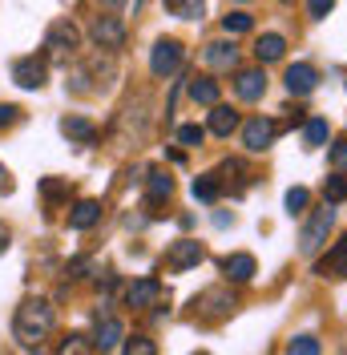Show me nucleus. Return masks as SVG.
Here are the masks:
<instances>
[{
	"label": "nucleus",
	"instance_id": "obj_24",
	"mask_svg": "<svg viewBox=\"0 0 347 355\" xmlns=\"http://www.w3.org/2000/svg\"><path fill=\"white\" fill-rule=\"evenodd\" d=\"M190 97H194L198 105H214L218 101V81H210V77H194V81H190Z\"/></svg>",
	"mask_w": 347,
	"mask_h": 355
},
{
	"label": "nucleus",
	"instance_id": "obj_33",
	"mask_svg": "<svg viewBox=\"0 0 347 355\" xmlns=\"http://www.w3.org/2000/svg\"><path fill=\"white\" fill-rule=\"evenodd\" d=\"M327 157H331L335 170H347V141H335V146L327 150Z\"/></svg>",
	"mask_w": 347,
	"mask_h": 355
},
{
	"label": "nucleus",
	"instance_id": "obj_21",
	"mask_svg": "<svg viewBox=\"0 0 347 355\" xmlns=\"http://www.w3.org/2000/svg\"><path fill=\"white\" fill-rule=\"evenodd\" d=\"M282 53H287V41H282L279 33H266L255 41V57H259V65H271V61H282Z\"/></svg>",
	"mask_w": 347,
	"mask_h": 355
},
{
	"label": "nucleus",
	"instance_id": "obj_7",
	"mask_svg": "<svg viewBox=\"0 0 347 355\" xmlns=\"http://www.w3.org/2000/svg\"><path fill=\"white\" fill-rule=\"evenodd\" d=\"M44 77H49V61H44V57H21V61L12 65V81L21 89H41Z\"/></svg>",
	"mask_w": 347,
	"mask_h": 355
},
{
	"label": "nucleus",
	"instance_id": "obj_8",
	"mask_svg": "<svg viewBox=\"0 0 347 355\" xmlns=\"http://www.w3.org/2000/svg\"><path fill=\"white\" fill-rule=\"evenodd\" d=\"M194 307L206 323H218V319H226V315L235 311V295H226V291H206L202 299H194Z\"/></svg>",
	"mask_w": 347,
	"mask_h": 355
},
{
	"label": "nucleus",
	"instance_id": "obj_30",
	"mask_svg": "<svg viewBox=\"0 0 347 355\" xmlns=\"http://www.w3.org/2000/svg\"><path fill=\"white\" fill-rule=\"evenodd\" d=\"M307 202H311V194H307L303 186H295V190H287V214H299Z\"/></svg>",
	"mask_w": 347,
	"mask_h": 355
},
{
	"label": "nucleus",
	"instance_id": "obj_14",
	"mask_svg": "<svg viewBox=\"0 0 347 355\" xmlns=\"http://www.w3.org/2000/svg\"><path fill=\"white\" fill-rule=\"evenodd\" d=\"M174 194V178L166 170H153L150 174V190H146V210L150 214H162V202Z\"/></svg>",
	"mask_w": 347,
	"mask_h": 355
},
{
	"label": "nucleus",
	"instance_id": "obj_12",
	"mask_svg": "<svg viewBox=\"0 0 347 355\" xmlns=\"http://www.w3.org/2000/svg\"><path fill=\"white\" fill-rule=\"evenodd\" d=\"M235 93H239L242 101H259L262 93H266V73L262 69H239L235 73Z\"/></svg>",
	"mask_w": 347,
	"mask_h": 355
},
{
	"label": "nucleus",
	"instance_id": "obj_37",
	"mask_svg": "<svg viewBox=\"0 0 347 355\" xmlns=\"http://www.w3.org/2000/svg\"><path fill=\"white\" fill-rule=\"evenodd\" d=\"M89 266H93L89 259H73V263L65 266V275H69V279H85V275H89Z\"/></svg>",
	"mask_w": 347,
	"mask_h": 355
},
{
	"label": "nucleus",
	"instance_id": "obj_29",
	"mask_svg": "<svg viewBox=\"0 0 347 355\" xmlns=\"http://www.w3.org/2000/svg\"><path fill=\"white\" fill-rule=\"evenodd\" d=\"M287 352H291V355H315V352H319V339H315V335H299V339H291V343H287Z\"/></svg>",
	"mask_w": 347,
	"mask_h": 355
},
{
	"label": "nucleus",
	"instance_id": "obj_41",
	"mask_svg": "<svg viewBox=\"0 0 347 355\" xmlns=\"http://www.w3.org/2000/svg\"><path fill=\"white\" fill-rule=\"evenodd\" d=\"M282 4H291V0H282Z\"/></svg>",
	"mask_w": 347,
	"mask_h": 355
},
{
	"label": "nucleus",
	"instance_id": "obj_39",
	"mask_svg": "<svg viewBox=\"0 0 347 355\" xmlns=\"http://www.w3.org/2000/svg\"><path fill=\"white\" fill-rule=\"evenodd\" d=\"M8 250V226H0V254Z\"/></svg>",
	"mask_w": 347,
	"mask_h": 355
},
{
	"label": "nucleus",
	"instance_id": "obj_13",
	"mask_svg": "<svg viewBox=\"0 0 347 355\" xmlns=\"http://www.w3.org/2000/svg\"><path fill=\"white\" fill-rule=\"evenodd\" d=\"M315 275H323V279H347V239L327 250V259L315 263Z\"/></svg>",
	"mask_w": 347,
	"mask_h": 355
},
{
	"label": "nucleus",
	"instance_id": "obj_38",
	"mask_svg": "<svg viewBox=\"0 0 347 355\" xmlns=\"http://www.w3.org/2000/svg\"><path fill=\"white\" fill-rule=\"evenodd\" d=\"M0 194H12V178H8L4 166H0Z\"/></svg>",
	"mask_w": 347,
	"mask_h": 355
},
{
	"label": "nucleus",
	"instance_id": "obj_18",
	"mask_svg": "<svg viewBox=\"0 0 347 355\" xmlns=\"http://www.w3.org/2000/svg\"><path fill=\"white\" fill-rule=\"evenodd\" d=\"M61 133L69 141H77V146H93L97 141V125L85 121V117H61Z\"/></svg>",
	"mask_w": 347,
	"mask_h": 355
},
{
	"label": "nucleus",
	"instance_id": "obj_35",
	"mask_svg": "<svg viewBox=\"0 0 347 355\" xmlns=\"http://www.w3.org/2000/svg\"><path fill=\"white\" fill-rule=\"evenodd\" d=\"M17 121H21V110L4 101V105H0V130H8V125H17Z\"/></svg>",
	"mask_w": 347,
	"mask_h": 355
},
{
	"label": "nucleus",
	"instance_id": "obj_19",
	"mask_svg": "<svg viewBox=\"0 0 347 355\" xmlns=\"http://www.w3.org/2000/svg\"><path fill=\"white\" fill-rule=\"evenodd\" d=\"M97 222H101V202H93V198L77 202V206L69 210V226H73V230H89V226H97Z\"/></svg>",
	"mask_w": 347,
	"mask_h": 355
},
{
	"label": "nucleus",
	"instance_id": "obj_16",
	"mask_svg": "<svg viewBox=\"0 0 347 355\" xmlns=\"http://www.w3.org/2000/svg\"><path fill=\"white\" fill-rule=\"evenodd\" d=\"M121 339H126V323L121 319H105V323H97L93 347L97 352H113V347H121Z\"/></svg>",
	"mask_w": 347,
	"mask_h": 355
},
{
	"label": "nucleus",
	"instance_id": "obj_22",
	"mask_svg": "<svg viewBox=\"0 0 347 355\" xmlns=\"http://www.w3.org/2000/svg\"><path fill=\"white\" fill-rule=\"evenodd\" d=\"M190 190H194L198 202H206V206H210V202L222 198V178H218V174H198Z\"/></svg>",
	"mask_w": 347,
	"mask_h": 355
},
{
	"label": "nucleus",
	"instance_id": "obj_2",
	"mask_svg": "<svg viewBox=\"0 0 347 355\" xmlns=\"http://www.w3.org/2000/svg\"><path fill=\"white\" fill-rule=\"evenodd\" d=\"M331 226H335V210H331V202H327L323 210H315V214L307 218L303 234H299V250H303V254H315V250H319V246L327 243Z\"/></svg>",
	"mask_w": 347,
	"mask_h": 355
},
{
	"label": "nucleus",
	"instance_id": "obj_25",
	"mask_svg": "<svg viewBox=\"0 0 347 355\" xmlns=\"http://www.w3.org/2000/svg\"><path fill=\"white\" fill-rule=\"evenodd\" d=\"M327 137H331V125H327L323 117H311V121L303 125V141L307 146H323Z\"/></svg>",
	"mask_w": 347,
	"mask_h": 355
},
{
	"label": "nucleus",
	"instance_id": "obj_10",
	"mask_svg": "<svg viewBox=\"0 0 347 355\" xmlns=\"http://www.w3.org/2000/svg\"><path fill=\"white\" fill-rule=\"evenodd\" d=\"M287 89L295 93V97H307V93H315V85H319V73H315V65H307V61H299V65H287Z\"/></svg>",
	"mask_w": 347,
	"mask_h": 355
},
{
	"label": "nucleus",
	"instance_id": "obj_6",
	"mask_svg": "<svg viewBox=\"0 0 347 355\" xmlns=\"http://www.w3.org/2000/svg\"><path fill=\"white\" fill-rule=\"evenodd\" d=\"M275 133H279V125H275L271 117H251L246 130H242V146H246L251 154H262V150H271Z\"/></svg>",
	"mask_w": 347,
	"mask_h": 355
},
{
	"label": "nucleus",
	"instance_id": "obj_26",
	"mask_svg": "<svg viewBox=\"0 0 347 355\" xmlns=\"http://www.w3.org/2000/svg\"><path fill=\"white\" fill-rule=\"evenodd\" d=\"M323 198L331 202V206H335V202H347V178L344 174H331L323 182Z\"/></svg>",
	"mask_w": 347,
	"mask_h": 355
},
{
	"label": "nucleus",
	"instance_id": "obj_32",
	"mask_svg": "<svg viewBox=\"0 0 347 355\" xmlns=\"http://www.w3.org/2000/svg\"><path fill=\"white\" fill-rule=\"evenodd\" d=\"M121 347H126V355H153V352H158L146 335H133L130 343H121Z\"/></svg>",
	"mask_w": 347,
	"mask_h": 355
},
{
	"label": "nucleus",
	"instance_id": "obj_40",
	"mask_svg": "<svg viewBox=\"0 0 347 355\" xmlns=\"http://www.w3.org/2000/svg\"><path fill=\"white\" fill-rule=\"evenodd\" d=\"M97 4H105V8H121L126 0H97Z\"/></svg>",
	"mask_w": 347,
	"mask_h": 355
},
{
	"label": "nucleus",
	"instance_id": "obj_20",
	"mask_svg": "<svg viewBox=\"0 0 347 355\" xmlns=\"http://www.w3.org/2000/svg\"><path fill=\"white\" fill-rule=\"evenodd\" d=\"M239 130V113L230 110V105H210V133H218V137H230V133Z\"/></svg>",
	"mask_w": 347,
	"mask_h": 355
},
{
	"label": "nucleus",
	"instance_id": "obj_4",
	"mask_svg": "<svg viewBox=\"0 0 347 355\" xmlns=\"http://www.w3.org/2000/svg\"><path fill=\"white\" fill-rule=\"evenodd\" d=\"M77 44H81V33H77V24L73 21H53L49 24V33H44V49H49V53L69 57Z\"/></svg>",
	"mask_w": 347,
	"mask_h": 355
},
{
	"label": "nucleus",
	"instance_id": "obj_17",
	"mask_svg": "<svg viewBox=\"0 0 347 355\" xmlns=\"http://www.w3.org/2000/svg\"><path fill=\"white\" fill-rule=\"evenodd\" d=\"M206 65L210 69H239V49H235V41L206 44Z\"/></svg>",
	"mask_w": 347,
	"mask_h": 355
},
{
	"label": "nucleus",
	"instance_id": "obj_23",
	"mask_svg": "<svg viewBox=\"0 0 347 355\" xmlns=\"http://www.w3.org/2000/svg\"><path fill=\"white\" fill-rule=\"evenodd\" d=\"M170 17H182V21H202L206 12V0H166Z\"/></svg>",
	"mask_w": 347,
	"mask_h": 355
},
{
	"label": "nucleus",
	"instance_id": "obj_36",
	"mask_svg": "<svg viewBox=\"0 0 347 355\" xmlns=\"http://www.w3.org/2000/svg\"><path fill=\"white\" fill-rule=\"evenodd\" d=\"M61 352H93V343H85V335H69L65 343H61Z\"/></svg>",
	"mask_w": 347,
	"mask_h": 355
},
{
	"label": "nucleus",
	"instance_id": "obj_27",
	"mask_svg": "<svg viewBox=\"0 0 347 355\" xmlns=\"http://www.w3.org/2000/svg\"><path fill=\"white\" fill-rule=\"evenodd\" d=\"M222 28L235 37V33H251V28H255V21H251L246 12H226V17H222Z\"/></svg>",
	"mask_w": 347,
	"mask_h": 355
},
{
	"label": "nucleus",
	"instance_id": "obj_15",
	"mask_svg": "<svg viewBox=\"0 0 347 355\" xmlns=\"http://www.w3.org/2000/svg\"><path fill=\"white\" fill-rule=\"evenodd\" d=\"M255 270H259V266H255L251 254H226V259H222V275H226L230 283H251Z\"/></svg>",
	"mask_w": 347,
	"mask_h": 355
},
{
	"label": "nucleus",
	"instance_id": "obj_34",
	"mask_svg": "<svg viewBox=\"0 0 347 355\" xmlns=\"http://www.w3.org/2000/svg\"><path fill=\"white\" fill-rule=\"evenodd\" d=\"M331 8H335V0H307V12H311L315 21H323Z\"/></svg>",
	"mask_w": 347,
	"mask_h": 355
},
{
	"label": "nucleus",
	"instance_id": "obj_9",
	"mask_svg": "<svg viewBox=\"0 0 347 355\" xmlns=\"http://www.w3.org/2000/svg\"><path fill=\"white\" fill-rule=\"evenodd\" d=\"M162 299H166V287H162L158 279H137V283L126 291V303L137 307V311H142V307H158Z\"/></svg>",
	"mask_w": 347,
	"mask_h": 355
},
{
	"label": "nucleus",
	"instance_id": "obj_3",
	"mask_svg": "<svg viewBox=\"0 0 347 355\" xmlns=\"http://www.w3.org/2000/svg\"><path fill=\"white\" fill-rule=\"evenodd\" d=\"M182 57H186V49H182V41H158L150 53V69L153 77H174L178 69H182Z\"/></svg>",
	"mask_w": 347,
	"mask_h": 355
},
{
	"label": "nucleus",
	"instance_id": "obj_11",
	"mask_svg": "<svg viewBox=\"0 0 347 355\" xmlns=\"http://www.w3.org/2000/svg\"><path fill=\"white\" fill-rule=\"evenodd\" d=\"M93 41L101 44V49H121V41H126V24L117 21V17H97L93 21Z\"/></svg>",
	"mask_w": 347,
	"mask_h": 355
},
{
	"label": "nucleus",
	"instance_id": "obj_31",
	"mask_svg": "<svg viewBox=\"0 0 347 355\" xmlns=\"http://www.w3.org/2000/svg\"><path fill=\"white\" fill-rule=\"evenodd\" d=\"M178 141H182V146H202V141H206V130H202V125H182V130H178Z\"/></svg>",
	"mask_w": 347,
	"mask_h": 355
},
{
	"label": "nucleus",
	"instance_id": "obj_28",
	"mask_svg": "<svg viewBox=\"0 0 347 355\" xmlns=\"http://www.w3.org/2000/svg\"><path fill=\"white\" fill-rule=\"evenodd\" d=\"M41 194L49 202H61V198H69V182H57V178H44L41 182Z\"/></svg>",
	"mask_w": 347,
	"mask_h": 355
},
{
	"label": "nucleus",
	"instance_id": "obj_1",
	"mask_svg": "<svg viewBox=\"0 0 347 355\" xmlns=\"http://www.w3.org/2000/svg\"><path fill=\"white\" fill-rule=\"evenodd\" d=\"M57 327V311L49 307L44 299H24L17 315H12V335L21 339L24 347H37L41 339H49V331Z\"/></svg>",
	"mask_w": 347,
	"mask_h": 355
},
{
	"label": "nucleus",
	"instance_id": "obj_5",
	"mask_svg": "<svg viewBox=\"0 0 347 355\" xmlns=\"http://www.w3.org/2000/svg\"><path fill=\"white\" fill-rule=\"evenodd\" d=\"M206 259V246L198 243V239H178V243L166 250V266L170 270H190Z\"/></svg>",
	"mask_w": 347,
	"mask_h": 355
}]
</instances>
